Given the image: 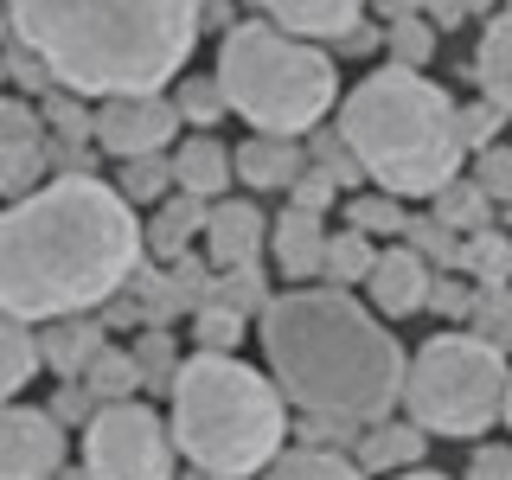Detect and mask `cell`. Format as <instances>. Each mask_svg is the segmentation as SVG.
I'll return each mask as SVG.
<instances>
[{
  "mask_svg": "<svg viewBox=\"0 0 512 480\" xmlns=\"http://www.w3.org/2000/svg\"><path fill=\"white\" fill-rule=\"evenodd\" d=\"M244 320L231 301H205V308H192V340L212 346V352H237V340H244Z\"/></svg>",
  "mask_w": 512,
  "mask_h": 480,
  "instance_id": "d590c367",
  "label": "cell"
},
{
  "mask_svg": "<svg viewBox=\"0 0 512 480\" xmlns=\"http://www.w3.org/2000/svg\"><path fill=\"white\" fill-rule=\"evenodd\" d=\"M116 186L128 205H160L173 192V154H135L116 160Z\"/></svg>",
  "mask_w": 512,
  "mask_h": 480,
  "instance_id": "f1b7e54d",
  "label": "cell"
},
{
  "mask_svg": "<svg viewBox=\"0 0 512 480\" xmlns=\"http://www.w3.org/2000/svg\"><path fill=\"white\" fill-rule=\"evenodd\" d=\"M45 352H39V333H32V320H20L13 308H0V404L7 397H20L32 378H39Z\"/></svg>",
  "mask_w": 512,
  "mask_h": 480,
  "instance_id": "44dd1931",
  "label": "cell"
},
{
  "mask_svg": "<svg viewBox=\"0 0 512 480\" xmlns=\"http://www.w3.org/2000/svg\"><path fill=\"white\" fill-rule=\"evenodd\" d=\"M237 160V186H250L256 199H269V192H288L295 186V173L308 167V148H301V135H256L244 141V148H231Z\"/></svg>",
  "mask_w": 512,
  "mask_h": 480,
  "instance_id": "4fadbf2b",
  "label": "cell"
},
{
  "mask_svg": "<svg viewBox=\"0 0 512 480\" xmlns=\"http://www.w3.org/2000/svg\"><path fill=\"white\" fill-rule=\"evenodd\" d=\"M7 32L32 45L64 90L135 96L167 90L199 52V0H7Z\"/></svg>",
  "mask_w": 512,
  "mask_h": 480,
  "instance_id": "3957f363",
  "label": "cell"
},
{
  "mask_svg": "<svg viewBox=\"0 0 512 480\" xmlns=\"http://www.w3.org/2000/svg\"><path fill=\"white\" fill-rule=\"evenodd\" d=\"M474 295H480V282L474 276L461 282V269H436V282H429V308H436L442 320H468Z\"/></svg>",
  "mask_w": 512,
  "mask_h": 480,
  "instance_id": "7bdbcfd3",
  "label": "cell"
},
{
  "mask_svg": "<svg viewBox=\"0 0 512 480\" xmlns=\"http://www.w3.org/2000/svg\"><path fill=\"white\" fill-rule=\"evenodd\" d=\"M173 109H180V122H186V128L212 135V128L231 116V96H224L218 71H212V77H173Z\"/></svg>",
  "mask_w": 512,
  "mask_h": 480,
  "instance_id": "d4e9b609",
  "label": "cell"
},
{
  "mask_svg": "<svg viewBox=\"0 0 512 480\" xmlns=\"http://www.w3.org/2000/svg\"><path fill=\"white\" fill-rule=\"evenodd\" d=\"M205 205H212V199H199V192H180V186H173L167 199L154 205V224H148L154 263H180V256L192 250V237H205Z\"/></svg>",
  "mask_w": 512,
  "mask_h": 480,
  "instance_id": "ffe728a7",
  "label": "cell"
},
{
  "mask_svg": "<svg viewBox=\"0 0 512 480\" xmlns=\"http://www.w3.org/2000/svg\"><path fill=\"white\" fill-rule=\"evenodd\" d=\"M333 52L340 58H365V52H384V20L372 26V20H359L352 32H340V39H333Z\"/></svg>",
  "mask_w": 512,
  "mask_h": 480,
  "instance_id": "681fc988",
  "label": "cell"
},
{
  "mask_svg": "<svg viewBox=\"0 0 512 480\" xmlns=\"http://www.w3.org/2000/svg\"><path fill=\"white\" fill-rule=\"evenodd\" d=\"M0 141H45V109H39V96L0 90Z\"/></svg>",
  "mask_w": 512,
  "mask_h": 480,
  "instance_id": "60d3db41",
  "label": "cell"
},
{
  "mask_svg": "<svg viewBox=\"0 0 512 480\" xmlns=\"http://www.w3.org/2000/svg\"><path fill=\"white\" fill-rule=\"evenodd\" d=\"M493 7H506V0H423V13H429L442 32H455L461 20H487Z\"/></svg>",
  "mask_w": 512,
  "mask_h": 480,
  "instance_id": "7dc6e473",
  "label": "cell"
},
{
  "mask_svg": "<svg viewBox=\"0 0 512 480\" xmlns=\"http://www.w3.org/2000/svg\"><path fill=\"white\" fill-rule=\"evenodd\" d=\"M468 327H474V333H487L493 346H506V352H512V282H480Z\"/></svg>",
  "mask_w": 512,
  "mask_h": 480,
  "instance_id": "836d02e7",
  "label": "cell"
},
{
  "mask_svg": "<svg viewBox=\"0 0 512 480\" xmlns=\"http://www.w3.org/2000/svg\"><path fill=\"white\" fill-rule=\"evenodd\" d=\"M173 448L186 468L212 474V480H244L263 474L288 442V397L276 378H263L256 365H244L237 352L199 346L192 359H180L173 378Z\"/></svg>",
  "mask_w": 512,
  "mask_h": 480,
  "instance_id": "5b68a950",
  "label": "cell"
},
{
  "mask_svg": "<svg viewBox=\"0 0 512 480\" xmlns=\"http://www.w3.org/2000/svg\"><path fill=\"white\" fill-rule=\"evenodd\" d=\"M372 263H378V237H365V231H327V263H320V282H333V288H365V276H372Z\"/></svg>",
  "mask_w": 512,
  "mask_h": 480,
  "instance_id": "603a6c76",
  "label": "cell"
},
{
  "mask_svg": "<svg viewBox=\"0 0 512 480\" xmlns=\"http://www.w3.org/2000/svg\"><path fill=\"white\" fill-rule=\"evenodd\" d=\"M506 346H493L474 327H448L416 346L404 372V410L442 442H480L493 423H506Z\"/></svg>",
  "mask_w": 512,
  "mask_h": 480,
  "instance_id": "52a82bcc",
  "label": "cell"
},
{
  "mask_svg": "<svg viewBox=\"0 0 512 480\" xmlns=\"http://www.w3.org/2000/svg\"><path fill=\"white\" fill-rule=\"evenodd\" d=\"M128 352H135L141 384H148V391H173V378H180V340L167 333V320H148Z\"/></svg>",
  "mask_w": 512,
  "mask_h": 480,
  "instance_id": "484cf974",
  "label": "cell"
},
{
  "mask_svg": "<svg viewBox=\"0 0 512 480\" xmlns=\"http://www.w3.org/2000/svg\"><path fill=\"white\" fill-rule=\"evenodd\" d=\"M404 13H423V0H372V20H404Z\"/></svg>",
  "mask_w": 512,
  "mask_h": 480,
  "instance_id": "f907efd6",
  "label": "cell"
},
{
  "mask_svg": "<svg viewBox=\"0 0 512 480\" xmlns=\"http://www.w3.org/2000/svg\"><path fill=\"white\" fill-rule=\"evenodd\" d=\"M423 448H429V429L416 423V416H378V423L359 429V442H352V455H359V474H410L423 468Z\"/></svg>",
  "mask_w": 512,
  "mask_h": 480,
  "instance_id": "2e32d148",
  "label": "cell"
},
{
  "mask_svg": "<svg viewBox=\"0 0 512 480\" xmlns=\"http://www.w3.org/2000/svg\"><path fill=\"white\" fill-rule=\"evenodd\" d=\"M71 455V423H58L52 404H0V480H45Z\"/></svg>",
  "mask_w": 512,
  "mask_h": 480,
  "instance_id": "30bf717a",
  "label": "cell"
},
{
  "mask_svg": "<svg viewBox=\"0 0 512 480\" xmlns=\"http://www.w3.org/2000/svg\"><path fill=\"white\" fill-rule=\"evenodd\" d=\"M0 32H7V0H0Z\"/></svg>",
  "mask_w": 512,
  "mask_h": 480,
  "instance_id": "db71d44e",
  "label": "cell"
},
{
  "mask_svg": "<svg viewBox=\"0 0 512 480\" xmlns=\"http://www.w3.org/2000/svg\"><path fill=\"white\" fill-rule=\"evenodd\" d=\"M474 180H480V192H487L493 205L512 199V148H506V141H493V148L474 154Z\"/></svg>",
  "mask_w": 512,
  "mask_h": 480,
  "instance_id": "f6af8a7d",
  "label": "cell"
},
{
  "mask_svg": "<svg viewBox=\"0 0 512 480\" xmlns=\"http://www.w3.org/2000/svg\"><path fill=\"white\" fill-rule=\"evenodd\" d=\"M39 109H45V135L52 141H96V103L90 96H77V90H45L39 96Z\"/></svg>",
  "mask_w": 512,
  "mask_h": 480,
  "instance_id": "f546056e",
  "label": "cell"
},
{
  "mask_svg": "<svg viewBox=\"0 0 512 480\" xmlns=\"http://www.w3.org/2000/svg\"><path fill=\"white\" fill-rule=\"evenodd\" d=\"M308 160H314V167H327L340 186H359L365 180V167H359V154H352V141L340 135V122H333V128H308Z\"/></svg>",
  "mask_w": 512,
  "mask_h": 480,
  "instance_id": "e575fe53",
  "label": "cell"
},
{
  "mask_svg": "<svg viewBox=\"0 0 512 480\" xmlns=\"http://www.w3.org/2000/svg\"><path fill=\"white\" fill-rule=\"evenodd\" d=\"M340 199H346V186L333 180L327 167H314V160H308V167L295 173V186H288V205H301V212H320V218H327V212H333Z\"/></svg>",
  "mask_w": 512,
  "mask_h": 480,
  "instance_id": "b9f144b4",
  "label": "cell"
},
{
  "mask_svg": "<svg viewBox=\"0 0 512 480\" xmlns=\"http://www.w3.org/2000/svg\"><path fill=\"white\" fill-rule=\"evenodd\" d=\"M186 135L180 109L167 90H135V96H103L96 103V148L109 160H135V154H173V141Z\"/></svg>",
  "mask_w": 512,
  "mask_h": 480,
  "instance_id": "9c48e42d",
  "label": "cell"
},
{
  "mask_svg": "<svg viewBox=\"0 0 512 480\" xmlns=\"http://www.w3.org/2000/svg\"><path fill=\"white\" fill-rule=\"evenodd\" d=\"M7 52V84L20 90V96H45V90H58V77H52V64H45L32 45H20V39H7L0 45Z\"/></svg>",
  "mask_w": 512,
  "mask_h": 480,
  "instance_id": "ab89813d",
  "label": "cell"
},
{
  "mask_svg": "<svg viewBox=\"0 0 512 480\" xmlns=\"http://www.w3.org/2000/svg\"><path fill=\"white\" fill-rule=\"evenodd\" d=\"M468 84L512 116V7H493L487 13L480 45H474V64H468Z\"/></svg>",
  "mask_w": 512,
  "mask_h": 480,
  "instance_id": "d6986e66",
  "label": "cell"
},
{
  "mask_svg": "<svg viewBox=\"0 0 512 480\" xmlns=\"http://www.w3.org/2000/svg\"><path fill=\"white\" fill-rule=\"evenodd\" d=\"M506 7H512V0H506Z\"/></svg>",
  "mask_w": 512,
  "mask_h": 480,
  "instance_id": "11a10c76",
  "label": "cell"
},
{
  "mask_svg": "<svg viewBox=\"0 0 512 480\" xmlns=\"http://www.w3.org/2000/svg\"><path fill=\"white\" fill-rule=\"evenodd\" d=\"M506 423H512V384H506Z\"/></svg>",
  "mask_w": 512,
  "mask_h": 480,
  "instance_id": "f5cc1de1",
  "label": "cell"
},
{
  "mask_svg": "<svg viewBox=\"0 0 512 480\" xmlns=\"http://www.w3.org/2000/svg\"><path fill=\"white\" fill-rule=\"evenodd\" d=\"M218 84L231 96V116H244L263 135H308L346 96L327 45L282 32L263 13L218 32Z\"/></svg>",
  "mask_w": 512,
  "mask_h": 480,
  "instance_id": "8992f818",
  "label": "cell"
},
{
  "mask_svg": "<svg viewBox=\"0 0 512 480\" xmlns=\"http://www.w3.org/2000/svg\"><path fill=\"white\" fill-rule=\"evenodd\" d=\"M404 237H410V244L423 250L436 269H461V256H468V237H461V231H448V224H442L436 212H429V218H410V231H404Z\"/></svg>",
  "mask_w": 512,
  "mask_h": 480,
  "instance_id": "8d00e7d4",
  "label": "cell"
},
{
  "mask_svg": "<svg viewBox=\"0 0 512 480\" xmlns=\"http://www.w3.org/2000/svg\"><path fill=\"white\" fill-rule=\"evenodd\" d=\"M0 90H7V52H0Z\"/></svg>",
  "mask_w": 512,
  "mask_h": 480,
  "instance_id": "816d5d0a",
  "label": "cell"
},
{
  "mask_svg": "<svg viewBox=\"0 0 512 480\" xmlns=\"http://www.w3.org/2000/svg\"><path fill=\"white\" fill-rule=\"evenodd\" d=\"M333 122L352 141L365 180L397 199H436L468 160L461 103L442 84H429V71H416V64H384V71L359 77L340 96Z\"/></svg>",
  "mask_w": 512,
  "mask_h": 480,
  "instance_id": "277c9868",
  "label": "cell"
},
{
  "mask_svg": "<svg viewBox=\"0 0 512 480\" xmlns=\"http://www.w3.org/2000/svg\"><path fill=\"white\" fill-rule=\"evenodd\" d=\"M461 276L474 282H512V237L493 231V224H480L468 237V256H461Z\"/></svg>",
  "mask_w": 512,
  "mask_h": 480,
  "instance_id": "d6a6232c",
  "label": "cell"
},
{
  "mask_svg": "<svg viewBox=\"0 0 512 480\" xmlns=\"http://www.w3.org/2000/svg\"><path fill=\"white\" fill-rule=\"evenodd\" d=\"M487 212H493V199L480 192V180H474V173H468V180L455 173V180H448V186L436 192V218L448 224V231H461V237H474L480 224H487Z\"/></svg>",
  "mask_w": 512,
  "mask_h": 480,
  "instance_id": "1f68e13d",
  "label": "cell"
},
{
  "mask_svg": "<svg viewBox=\"0 0 512 480\" xmlns=\"http://www.w3.org/2000/svg\"><path fill=\"white\" fill-rule=\"evenodd\" d=\"M269 256L288 282H320V263H327V218L288 205L282 218H269Z\"/></svg>",
  "mask_w": 512,
  "mask_h": 480,
  "instance_id": "9a60e30c",
  "label": "cell"
},
{
  "mask_svg": "<svg viewBox=\"0 0 512 480\" xmlns=\"http://www.w3.org/2000/svg\"><path fill=\"white\" fill-rule=\"evenodd\" d=\"M429 282H436V263H429L416 244H384L372 276H365V295L384 320H410L429 308Z\"/></svg>",
  "mask_w": 512,
  "mask_h": 480,
  "instance_id": "8fae6325",
  "label": "cell"
},
{
  "mask_svg": "<svg viewBox=\"0 0 512 480\" xmlns=\"http://www.w3.org/2000/svg\"><path fill=\"white\" fill-rule=\"evenodd\" d=\"M84 384L96 391V404L148 391V384H141V365H135V352H128V346H103V352H96V359L84 365Z\"/></svg>",
  "mask_w": 512,
  "mask_h": 480,
  "instance_id": "4dcf8cb0",
  "label": "cell"
},
{
  "mask_svg": "<svg viewBox=\"0 0 512 480\" xmlns=\"http://www.w3.org/2000/svg\"><path fill=\"white\" fill-rule=\"evenodd\" d=\"M52 180V141H0V199H26Z\"/></svg>",
  "mask_w": 512,
  "mask_h": 480,
  "instance_id": "cb8c5ba5",
  "label": "cell"
},
{
  "mask_svg": "<svg viewBox=\"0 0 512 480\" xmlns=\"http://www.w3.org/2000/svg\"><path fill=\"white\" fill-rule=\"evenodd\" d=\"M263 359L295 410L378 423L404 404V340L378 308H359L352 288L295 282L263 308Z\"/></svg>",
  "mask_w": 512,
  "mask_h": 480,
  "instance_id": "7a4b0ae2",
  "label": "cell"
},
{
  "mask_svg": "<svg viewBox=\"0 0 512 480\" xmlns=\"http://www.w3.org/2000/svg\"><path fill=\"white\" fill-rule=\"evenodd\" d=\"M250 13H263V20H276L282 32H301V39H320L333 45L340 32H352L372 13V0H244Z\"/></svg>",
  "mask_w": 512,
  "mask_h": 480,
  "instance_id": "5bb4252c",
  "label": "cell"
},
{
  "mask_svg": "<svg viewBox=\"0 0 512 480\" xmlns=\"http://www.w3.org/2000/svg\"><path fill=\"white\" fill-rule=\"evenodd\" d=\"M148 263V231L103 173H52L0 212V308L45 327L96 314Z\"/></svg>",
  "mask_w": 512,
  "mask_h": 480,
  "instance_id": "6da1fadb",
  "label": "cell"
},
{
  "mask_svg": "<svg viewBox=\"0 0 512 480\" xmlns=\"http://www.w3.org/2000/svg\"><path fill=\"white\" fill-rule=\"evenodd\" d=\"M173 186L180 192H199V199H224V192L237 186V160L224 141L199 135V128H186L180 141H173Z\"/></svg>",
  "mask_w": 512,
  "mask_h": 480,
  "instance_id": "e0dca14e",
  "label": "cell"
},
{
  "mask_svg": "<svg viewBox=\"0 0 512 480\" xmlns=\"http://www.w3.org/2000/svg\"><path fill=\"white\" fill-rule=\"evenodd\" d=\"M103 346H109L103 314H58V320H45V333H39V352L58 378H84V365Z\"/></svg>",
  "mask_w": 512,
  "mask_h": 480,
  "instance_id": "ac0fdd59",
  "label": "cell"
},
{
  "mask_svg": "<svg viewBox=\"0 0 512 480\" xmlns=\"http://www.w3.org/2000/svg\"><path fill=\"white\" fill-rule=\"evenodd\" d=\"M276 474H327V480H346V474H359V455L352 448H333V442H314V436H301L295 448L282 442V455L269 461Z\"/></svg>",
  "mask_w": 512,
  "mask_h": 480,
  "instance_id": "83f0119b",
  "label": "cell"
},
{
  "mask_svg": "<svg viewBox=\"0 0 512 480\" xmlns=\"http://www.w3.org/2000/svg\"><path fill=\"white\" fill-rule=\"evenodd\" d=\"M77 442H84V468L109 474V480H160L180 461L173 423L154 416L141 397H109V404H96V416L77 429Z\"/></svg>",
  "mask_w": 512,
  "mask_h": 480,
  "instance_id": "ba28073f",
  "label": "cell"
},
{
  "mask_svg": "<svg viewBox=\"0 0 512 480\" xmlns=\"http://www.w3.org/2000/svg\"><path fill=\"white\" fill-rule=\"evenodd\" d=\"M512 116L500 103H487V96H474V103H461V135H468V154H480V148H493L500 141V128H506Z\"/></svg>",
  "mask_w": 512,
  "mask_h": 480,
  "instance_id": "ee69618b",
  "label": "cell"
},
{
  "mask_svg": "<svg viewBox=\"0 0 512 480\" xmlns=\"http://www.w3.org/2000/svg\"><path fill=\"white\" fill-rule=\"evenodd\" d=\"M269 244V212H263V199L256 192H244V199H212L205 205V256H212L218 269H231V263H256Z\"/></svg>",
  "mask_w": 512,
  "mask_h": 480,
  "instance_id": "7c38bea8",
  "label": "cell"
},
{
  "mask_svg": "<svg viewBox=\"0 0 512 480\" xmlns=\"http://www.w3.org/2000/svg\"><path fill=\"white\" fill-rule=\"evenodd\" d=\"M167 276H173V295H180V308H205V301H218V263L205 269V256H180V263H167Z\"/></svg>",
  "mask_w": 512,
  "mask_h": 480,
  "instance_id": "f35d334b",
  "label": "cell"
},
{
  "mask_svg": "<svg viewBox=\"0 0 512 480\" xmlns=\"http://www.w3.org/2000/svg\"><path fill=\"white\" fill-rule=\"evenodd\" d=\"M340 212L352 231H365V237H404L410 231V199H397V192H384V186H365V192H352V199H340Z\"/></svg>",
  "mask_w": 512,
  "mask_h": 480,
  "instance_id": "7402d4cb",
  "label": "cell"
},
{
  "mask_svg": "<svg viewBox=\"0 0 512 480\" xmlns=\"http://www.w3.org/2000/svg\"><path fill=\"white\" fill-rule=\"evenodd\" d=\"M52 410H58V423H71V429H84L90 416H96V391L84 378H64L58 391H52Z\"/></svg>",
  "mask_w": 512,
  "mask_h": 480,
  "instance_id": "bcb514c9",
  "label": "cell"
},
{
  "mask_svg": "<svg viewBox=\"0 0 512 480\" xmlns=\"http://www.w3.org/2000/svg\"><path fill=\"white\" fill-rule=\"evenodd\" d=\"M468 474L474 480H512V442H487V436H480L474 455H468Z\"/></svg>",
  "mask_w": 512,
  "mask_h": 480,
  "instance_id": "c3c4849f",
  "label": "cell"
},
{
  "mask_svg": "<svg viewBox=\"0 0 512 480\" xmlns=\"http://www.w3.org/2000/svg\"><path fill=\"white\" fill-rule=\"evenodd\" d=\"M218 301H231L237 314H263V308H269L263 263H231V269H218Z\"/></svg>",
  "mask_w": 512,
  "mask_h": 480,
  "instance_id": "74e56055",
  "label": "cell"
},
{
  "mask_svg": "<svg viewBox=\"0 0 512 480\" xmlns=\"http://www.w3.org/2000/svg\"><path fill=\"white\" fill-rule=\"evenodd\" d=\"M436 45H442V26L429 20V13H404V20H384V58H391V64H416V71H429Z\"/></svg>",
  "mask_w": 512,
  "mask_h": 480,
  "instance_id": "4316f807",
  "label": "cell"
}]
</instances>
